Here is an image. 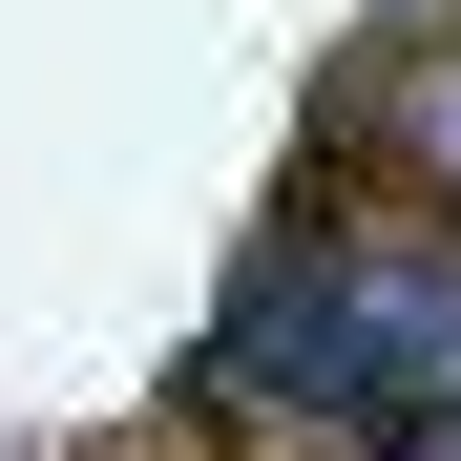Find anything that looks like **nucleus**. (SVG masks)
<instances>
[{
  "label": "nucleus",
  "instance_id": "7ed1b4c3",
  "mask_svg": "<svg viewBox=\"0 0 461 461\" xmlns=\"http://www.w3.org/2000/svg\"><path fill=\"white\" fill-rule=\"evenodd\" d=\"M399 461H461V420H399Z\"/></svg>",
  "mask_w": 461,
  "mask_h": 461
},
{
  "label": "nucleus",
  "instance_id": "f257e3e1",
  "mask_svg": "<svg viewBox=\"0 0 461 461\" xmlns=\"http://www.w3.org/2000/svg\"><path fill=\"white\" fill-rule=\"evenodd\" d=\"M210 377L230 399H294V420H461V210L294 230V252L230 294Z\"/></svg>",
  "mask_w": 461,
  "mask_h": 461
},
{
  "label": "nucleus",
  "instance_id": "f03ea898",
  "mask_svg": "<svg viewBox=\"0 0 461 461\" xmlns=\"http://www.w3.org/2000/svg\"><path fill=\"white\" fill-rule=\"evenodd\" d=\"M399 168L461 210V42H420V63H399Z\"/></svg>",
  "mask_w": 461,
  "mask_h": 461
}]
</instances>
